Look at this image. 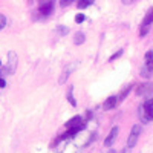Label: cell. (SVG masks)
<instances>
[{"label": "cell", "instance_id": "obj_9", "mask_svg": "<svg viewBox=\"0 0 153 153\" xmlns=\"http://www.w3.org/2000/svg\"><path fill=\"white\" fill-rule=\"evenodd\" d=\"M144 66L153 74V51H149L146 54V65Z\"/></svg>", "mask_w": 153, "mask_h": 153}, {"label": "cell", "instance_id": "obj_12", "mask_svg": "<svg viewBox=\"0 0 153 153\" xmlns=\"http://www.w3.org/2000/svg\"><path fill=\"white\" fill-rule=\"evenodd\" d=\"M94 3V0H78V3H76V6H78L80 9H84L87 6H91Z\"/></svg>", "mask_w": 153, "mask_h": 153}, {"label": "cell", "instance_id": "obj_10", "mask_svg": "<svg viewBox=\"0 0 153 153\" xmlns=\"http://www.w3.org/2000/svg\"><path fill=\"white\" fill-rule=\"evenodd\" d=\"M152 23H153V8H150L149 12L146 14V17L143 20V26H149V25H152Z\"/></svg>", "mask_w": 153, "mask_h": 153}, {"label": "cell", "instance_id": "obj_2", "mask_svg": "<svg viewBox=\"0 0 153 153\" xmlns=\"http://www.w3.org/2000/svg\"><path fill=\"white\" fill-rule=\"evenodd\" d=\"M52 11H54V2L52 0H48V2H43L42 6H40V14L43 17H48L52 14Z\"/></svg>", "mask_w": 153, "mask_h": 153}, {"label": "cell", "instance_id": "obj_15", "mask_svg": "<svg viewBox=\"0 0 153 153\" xmlns=\"http://www.w3.org/2000/svg\"><path fill=\"white\" fill-rule=\"evenodd\" d=\"M5 26H6V17L0 14V31H2Z\"/></svg>", "mask_w": 153, "mask_h": 153}, {"label": "cell", "instance_id": "obj_6", "mask_svg": "<svg viewBox=\"0 0 153 153\" xmlns=\"http://www.w3.org/2000/svg\"><path fill=\"white\" fill-rule=\"evenodd\" d=\"M83 124H84L83 118L80 117V115H76V117H74L72 120H69V121L66 123V129H75V127H80V126H83Z\"/></svg>", "mask_w": 153, "mask_h": 153}, {"label": "cell", "instance_id": "obj_1", "mask_svg": "<svg viewBox=\"0 0 153 153\" xmlns=\"http://www.w3.org/2000/svg\"><path fill=\"white\" fill-rule=\"evenodd\" d=\"M141 130L143 129H141V126H139V124H135L132 127V130L129 133V139H127V147H129V149H132V147L136 146L138 138H139V135H141Z\"/></svg>", "mask_w": 153, "mask_h": 153}, {"label": "cell", "instance_id": "obj_11", "mask_svg": "<svg viewBox=\"0 0 153 153\" xmlns=\"http://www.w3.org/2000/svg\"><path fill=\"white\" fill-rule=\"evenodd\" d=\"M84 40H86V35H84L83 32H76V34H75V37H74V43H75L76 46L83 45V43H84Z\"/></svg>", "mask_w": 153, "mask_h": 153}, {"label": "cell", "instance_id": "obj_7", "mask_svg": "<svg viewBox=\"0 0 153 153\" xmlns=\"http://www.w3.org/2000/svg\"><path fill=\"white\" fill-rule=\"evenodd\" d=\"M118 101H120V98L118 97H115V95H112V97H109L106 101H104V104H103V109L104 110H112L115 106L118 104Z\"/></svg>", "mask_w": 153, "mask_h": 153}, {"label": "cell", "instance_id": "obj_16", "mask_svg": "<svg viewBox=\"0 0 153 153\" xmlns=\"http://www.w3.org/2000/svg\"><path fill=\"white\" fill-rule=\"evenodd\" d=\"M84 20H86L84 14H76V16H75V22H76V23H83Z\"/></svg>", "mask_w": 153, "mask_h": 153}, {"label": "cell", "instance_id": "obj_18", "mask_svg": "<svg viewBox=\"0 0 153 153\" xmlns=\"http://www.w3.org/2000/svg\"><path fill=\"white\" fill-rule=\"evenodd\" d=\"M120 55H123V49H120L118 52H115V54H113V55H112V57L109 58V61H113V60H117V58H118Z\"/></svg>", "mask_w": 153, "mask_h": 153}, {"label": "cell", "instance_id": "obj_13", "mask_svg": "<svg viewBox=\"0 0 153 153\" xmlns=\"http://www.w3.org/2000/svg\"><path fill=\"white\" fill-rule=\"evenodd\" d=\"M130 89H132V84H129V86H127V87L124 89V91L121 92V95L118 97V98H120V101H121V100H124V98L127 97V94H129V92H130Z\"/></svg>", "mask_w": 153, "mask_h": 153}, {"label": "cell", "instance_id": "obj_21", "mask_svg": "<svg viewBox=\"0 0 153 153\" xmlns=\"http://www.w3.org/2000/svg\"><path fill=\"white\" fill-rule=\"evenodd\" d=\"M133 2H136V0H123L124 5H130V3H133Z\"/></svg>", "mask_w": 153, "mask_h": 153}, {"label": "cell", "instance_id": "obj_23", "mask_svg": "<svg viewBox=\"0 0 153 153\" xmlns=\"http://www.w3.org/2000/svg\"><path fill=\"white\" fill-rule=\"evenodd\" d=\"M0 68H2V61H0Z\"/></svg>", "mask_w": 153, "mask_h": 153}, {"label": "cell", "instance_id": "obj_8", "mask_svg": "<svg viewBox=\"0 0 153 153\" xmlns=\"http://www.w3.org/2000/svg\"><path fill=\"white\" fill-rule=\"evenodd\" d=\"M143 107H144V112L147 115V118L149 120H153V98H149Z\"/></svg>", "mask_w": 153, "mask_h": 153}, {"label": "cell", "instance_id": "obj_3", "mask_svg": "<svg viewBox=\"0 0 153 153\" xmlns=\"http://www.w3.org/2000/svg\"><path fill=\"white\" fill-rule=\"evenodd\" d=\"M8 72L9 74H14V71L17 69V55H16V52H9V57H8Z\"/></svg>", "mask_w": 153, "mask_h": 153}, {"label": "cell", "instance_id": "obj_19", "mask_svg": "<svg viewBox=\"0 0 153 153\" xmlns=\"http://www.w3.org/2000/svg\"><path fill=\"white\" fill-rule=\"evenodd\" d=\"M72 2H74V0H60V5L61 6H69Z\"/></svg>", "mask_w": 153, "mask_h": 153}, {"label": "cell", "instance_id": "obj_4", "mask_svg": "<svg viewBox=\"0 0 153 153\" xmlns=\"http://www.w3.org/2000/svg\"><path fill=\"white\" fill-rule=\"evenodd\" d=\"M118 127H112V130L109 132V135H107V138L104 139V146L106 147H110L113 143H115V139H117V136H118Z\"/></svg>", "mask_w": 153, "mask_h": 153}, {"label": "cell", "instance_id": "obj_20", "mask_svg": "<svg viewBox=\"0 0 153 153\" xmlns=\"http://www.w3.org/2000/svg\"><path fill=\"white\" fill-rule=\"evenodd\" d=\"M5 86H6V81H5V78H0V87L3 89Z\"/></svg>", "mask_w": 153, "mask_h": 153}, {"label": "cell", "instance_id": "obj_5", "mask_svg": "<svg viewBox=\"0 0 153 153\" xmlns=\"http://www.w3.org/2000/svg\"><path fill=\"white\" fill-rule=\"evenodd\" d=\"M152 91H153V84H152V83H144V84H141V86H138L136 94H138L139 97H146V95H149Z\"/></svg>", "mask_w": 153, "mask_h": 153}, {"label": "cell", "instance_id": "obj_17", "mask_svg": "<svg viewBox=\"0 0 153 153\" xmlns=\"http://www.w3.org/2000/svg\"><path fill=\"white\" fill-rule=\"evenodd\" d=\"M57 31H58L61 35H66V34L69 32V29H68L66 26H58V28H57Z\"/></svg>", "mask_w": 153, "mask_h": 153}, {"label": "cell", "instance_id": "obj_22", "mask_svg": "<svg viewBox=\"0 0 153 153\" xmlns=\"http://www.w3.org/2000/svg\"><path fill=\"white\" fill-rule=\"evenodd\" d=\"M107 153H117V152H115V150H109Z\"/></svg>", "mask_w": 153, "mask_h": 153}, {"label": "cell", "instance_id": "obj_14", "mask_svg": "<svg viewBox=\"0 0 153 153\" xmlns=\"http://www.w3.org/2000/svg\"><path fill=\"white\" fill-rule=\"evenodd\" d=\"M68 100H69V103H71V104H72L74 107L76 106V101L74 100V95H72V87L69 89V92H68Z\"/></svg>", "mask_w": 153, "mask_h": 153}]
</instances>
